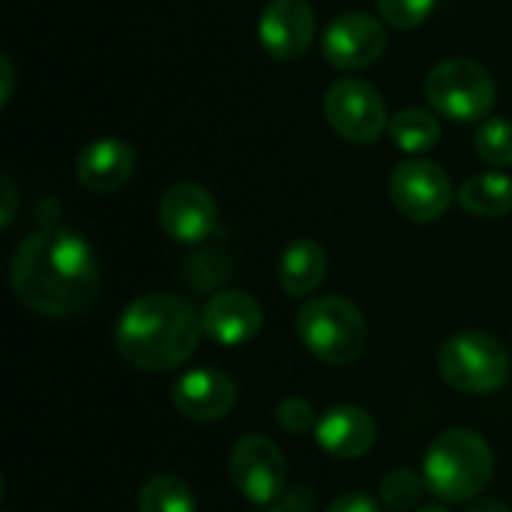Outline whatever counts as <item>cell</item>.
<instances>
[{
  "label": "cell",
  "mask_w": 512,
  "mask_h": 512,
  "mask_svg": "<svg viewBox=\"0 0 512 512\" xmlns=\"http://www.w3.org/2000/svg\"><path fill=\"white\" fill-rule=\"evenodd\" d=\"M174 408L192 423H216L237 405V384L228 372L201 366L186 372L171 390Z\"/></svg>",
  "instance_id": "12"
},
{
  "label": "cell",
  "mask_w": 512,
  "mask_h": 512,
  "mask_svg": "<svg viewBox=\"0 0 512 512\" xmlns=\"http://www.w3.org/2000/svg\"><path fill=\"white\" fill-rule=\"evenodd\" d=\"M204 336L201 312L180 294H144L135 297L117 318L114 345L117 354L138 372L165 375L180 369Z\"/></svg>",
  "instance_id": "2"
},
{
  "label": "cell",
  "mask_w": 512,
  "mask_h": 512,
  "mask_svg": "<svg viewBox=\"0 0 512 512\" xmlns=\"http://www.w3.org/2000/svg\"><path fill=\"white\" fill-rule=\"evenodd\" d=\"M135 171V150L120 138H96L90 141L75 162L78 183L87 192L111 195L129 183Z\"/></svg>",
  "instance_id": "16"
},
{
  "label": "cell",
  "mask_w": 512,
  "mask_h": 512,
  "mask_svg": "<svg viewBox=\"0 0 512 512\" xmlns=\"http://www.w3.org/2000/svg\"><path fill=\"white\" fill-rule=\"evenodd\" d=\"M468 512H512L507 504H501V501H477V504H471Z\"/></svg>",
  "instance_id": "29"
},
{
  "label": "cell",
  "mask_w": 512,
  "mask_h": 512,
  "mask_svg": "<svg viewBox=\"0 0 512 512\" xmlns=\"http://www.w3.org/2000/svg\"><path fill=\"white\" fill-rule=\"evenodd\" d=\"M495 471V456L483 435L471 429L441 432L423 456L426 489L447 504H468L480 498Z\"/></svg>",
  "instance_id": "3"
},
{
  "label": "cell",
  "mask_w": 512,
  "mask_h": 512,
  "mask_svg": "<svg viewBox=\"0 0 512 512\" xmlns=\"http://www.w3.org/2000/svg\"><path fill=\"white\" fill-rule=\"evenodd\" d=\"M327 276V252L315 240H294L279 258V285L288 297H309Z\"/></svg>",
  "instance_id": "17"
},
{
  "label": "cell",
  "mask_w": 512,
  "mask_h": 512,
  "mask_svg": "<svg viewBox=\"0 0 512 512\" xmlns=\"http://www.w3.org/2000/svg\"><path fill=\"white\" fill-rule=\"evenodd\" d=\"M375 3H378L381 18L390 27L411 30V27H420V24L429 21V15L435 12L438 0H375Z\"/></svg>",
  "instance_id": "23"
},
{
  "label": "cell",
  "mask_w": 512,
  "mask_h": 512,
  "mask_svg": "<svg viewBox=\"0 0 512 512\" xmlns=\"http://www.w3.org/2000/svg\"><path fill=\"white\" fill-rule=\"evenodd\" d=\"M138 512H198V501L180 477L156 474L138 489Z\"/></svg>",
  "instance_id": "19"
},
{
  "label": "cell",
  "mask_w": 512,
  "mask_h": 512,
  "mask_svg": "<svg viewBox=\"0 0 512 512\" xmlns=\"http://www.w3.org/2000/svg\"><path fill=\"white\" fill-rule=\"evenodd\" d=\"M474 147L486 165H495V168L512 165V120L489 117L486 123H480L474 135Z\"/></svg>",
  "instance_id": "21"
},
{
  "label": "cell",
  "mask_w": 512,
  "mask_h": 512,
  "mask_svg": "<svg viewBox=\"0 0 512 512\" xmlns=\"http://www.w3.org/2000/svg\"><path fill=\"white\" fill-rule=\"evenodd\" d=\"M0 78H3V84H0V105H6L9 96H12V84H15V69H12V60L6 54L0 57Z\"/></svg>",
  "instance_id": "28"
},
{
  "label": "cell",
  "mask_w": 512,
  "mask_h": 512,
  "mask_svg": "<svg viewBox=\"0 0 512 512\" xmlns=\"http://www.w3.org/2000/svg\"><path fill=\"white\" fill-rule=\"evenodd\" d=\"M417 512H450L447 507H423V510H417Z\"/></svg>",
  "instance_id": "30"
},
{
  "label": "cell",
  "mask_w": 512,
  "mask_h": 512,
  "mask_svg": "<svg viewBox=\"0 0 512 512\" xmlns=\"http://www.w3.org/2000/svg\"><path fill=\"white\" fill-rule=\"evenodd\" d=\"M219 210L201 183H174L159 201V225L177 243H201L216 231Z\"/></svg>",
  "instance_id": "11"
},
{
  "label": "cell",
  "mask_w": 512,
  "mask_h": 512,
  "mask_svg": "<svg viewBox=\"0 0 512 512\" xmlns=\"http://www.w3.org/2000/svg\"><path fill=\"white\" fill-rule=\"evenodd\" d=\"M423 93L438 114L459 123L486 117L495 108L498 96L489 69L465 57L441 60L438 66H432V72L423 81Z\"/></svg>",
  "instance_id": "6"
},
{
  "label": "cell",
  "mask_w": 512,
  "mask_h": 512,
  "mask_svg": "<svg viewBox=\"0 0 512 512\" xmlns=\"http://www.w3.org/2000/svg\"><path fill=\"white\" fill-rule=\"evenodd\" d=\"M423 492H426V480H423V474H417L411 468H393L381 480V498L390 510H414L420 504Z\"/></svg>",
  "instance_id": "22"
},
{
  "label": "cell",
  "mask_w": 512,
  "mask_h": 512,
  "mask_svg": "<svg viewBox=\"0 0 512 512\" xmlns=\"http://www.w3.org/2000/svg\"><path fill=\"white\" fill-rule=\"evenodd\" d=\"M258 39L276 60H297L315 39V9L306 0H270L258 18Z\"/></svg>",
  "instance_id": "13"
},
{
  "label": "cell",
  "mask_w": 512,
  "mask_h": 512,
  "mask_svg": "<svg viewBox=\"0 0 512 512\" xmlns=\"http://www.w3.org/2000/svg\"><path fill=\"white\" fill-rule=\"evenodd\" d=\"M99 258L69 228L45 225L24 237L9 267V285L21 306L45 318L84 315L99 294Z\"/></svg>",
  "instance_id": "1"
},
{
  "label": "cell",
  "mask_w": 512,
  "mask_h": 512,
  "mask_svg": "<svg viewBox=\"0 0 512 512\" xmlns=\"http://www.w3.org/2000/svg\"><path fill=\"white\" fill-rule=\"evenodd\" d=\"M327 512H381V507L366 492H345L327 507Z\"/></svg>",
  "instance_id": "25"
},
{
  "label": "cell",
  "mask_w": 512,
  "mask_h": 512,
  "mask_svg": "<svg viewBox=\"0 0 512 512\" xmlns=\"http://www.w3.org/2000/svg\"><path fill=\"white\" fill-rule=\"evenodd\" d=\"M0 195H3V216H0V225L9 228L12 219H15V210H18V192H15V183L9 174L0 177Z\"/></svg>",
  "instance_id": "27"
},
{
  "label": "cell",
  "mask_w": 512,
  "mask_h": 512,
  "mask_svg": "<svg viewBox=\"0 0 512 512\" xmlns=\"http://www.w3.org/2000/svg\"><path fill=\"white\" fill-rule=\"evenodd\" d=\"M438 369L453 390L468 396H486L507 384L510 357L498 336L483 330H465L441 345Z\"/></svg>",
  "instance_id": "5"
},
{
  "label": "cell",
  "mask_w": 512,
  "mask_h": 512,
  "mask_svg": "<svg viewBox=\"0 0 512 512\" xmlns=\"http://www.w3.org/2000/svg\"><path fill=\"white\" fill-rule=\"evenodd\" d=\"M315 510V498L306 489H294L288 495H282L276 504H270V512H312Z\"/></svg>",
  "instance_id": "26"
},
{
  "label": "cell",
  "mask_w": 512,
  "mask_h": 512,
  "mask_svg": "<svg viewBox=\"0 0 512 512\" xmlns=\"http://www.w3.org/2000/svg\"><path fill=\"white\" fill-rule=\"evenodd\" d=\"M459 204L474 216H507L512 210V177L498 171L468 177L459 186Z\"/></svg>",
  "instance_id": "18"
},
{
  "label": "cell",
  "mask_w": 512,
  "mask_h": 512,
  "mask_svg": "<svg viewBox=\"0 0 512 512\" xmlns=\"http://www.w3.org/2000/svg\"><path fill=\"white\" fill-rule=\"evenodd\" d=\"M390 198L405 219L426 225L447 213L453 183L441 165L429 159H405L390 174Z\"/></svg>",
  "instance_id": "9"
},
{
  "label": "cell",
  "mask_w": 512,
  "mask_h": 512,
  "mask_svg": "<svg viewBox=\"0 0 512 512\" xmlns=\"http://www.w3.org/2000/svg\"><path fill=\"white\" fill-rule=\"evenodd\" d=\"M204 333L222 348H240L252 342L264 327V309L246 291H219L201 309Z\"/></svg>",
  "instance_id": "14"
},
{
  "label": "cell",
  "mask_w": 512,
  "mask_h": 512,
  "mask_svg": "<svg viewBox=\"0 0 512 512\" xmlns=\"http://www.w3.org/2000/svg\"><path fill=\"white\" fill-rule=\"evenodd\" d=\"M390 135L399 150L405 153H426L441 138V123L432 117V111L423 108H405L390 120Z\"/></svg>",
  "instance_id": "20"
},
{
  "label": "cell",
  "mask_w": 512,
  "mask_h": 512,
  "mask_svg": "<svg viewBox=\"0 0 512 512\" xmlns=\"http://www.w3.org/2000/svg\"><path fill=\"white\" fill-rule=\"evenodd\" d=\"M276 423L291 435H306V432H315L318 414H315L312 402H306L300 396H288L276 405Z\"/></svg>",
  "instance_id": "24"
},
{
  "label": "cell",
  "mask_w": 512,
  "mask_h": 512,
  "mask_svg": "<svg viewBox=\"0 0 512 512\" xmlns=\"http://www.w3.org/2000/svg\"><path fill=\"white\" fill-rule=\"evenodd\" d=\"M321 48L336 69H366L387 51V30L366 12H345L330 21Z\"/></svg>",
  "instance_id": "10"
},
{
  "label": "cell",
  "mask_w": 512,
  "mask_h": 512,
  "mask_svg": "<svg viewBox=\"0 0 512 512\" xmlns=\"http://www.w3.org/2000/svg\"><path fill=\"white\" fill-rule=\"evenodd\" d=\"M303 348L330 366H351L363 357L369 327L363 312L342 294L312 297L294 318Z\"/></svg>",
  "instance_id": "4"
},
{
  "label": "cell",
  "mask_w": 512,
  "mask_h": 512,
  "mask_svg": "<svg viewBox=\"0 0 512 512\" xmlns=\"http://www.w3.org/2000/svg\"><path fill=\"white\" fill-rule=\"evenodd\" d=\"M234 489L261 507L276 504L288 489V468L282 450L264 435H246L234 444L228 459Z\"/></svg>",
  "instance_id": "8"
},
{
  "label": "cell",
  "mask_w": 512,
  "mask_h": 512,
  "mask_svg": "<svg viewBox=\"0 0 512 512\" xmlns=\"http://www.w3.org/2000/svg\"><path fill=\"white\" fill-rule=\"evenodd\" d=\"M327 123L351 144H375L390 129L384 96L363 78H339L324 96Z\"/></svg>",
  "instance_id": "7"
},
{
  "label": "cell",
  "mask_w": 512,
  "mask_h": 512,
  "mask_svg": "<svg viewBox=\"0 0 512 512\" xmlns=\"http://www.w3.org/2000/svg\"><path fill=\"white\" fill-rule=\"evenodd\" d=\"M315 441L333 459H360L375 447L378 423L360 405H336L318 417Z\"/></svg>",
  "instance_id": "15"
}]
</instances>
